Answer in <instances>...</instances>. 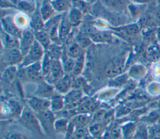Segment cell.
Returning a JSON list of instances; mask_svg holds the SVG:
<instances>
[{"mask_svg":"<svg viewBox=\"0 0 160 139\" xmlns=\"http://www.w3.org/2000/svg\"><path fill=\"white\" fill-rule=\"evenodd\" d=\"M19 122L24 128L29 131L34 139H44L45 134L36 115L27 105L24 106L19 117Z\"/></svg>","mask_w":160,"mask_h":139,"instance_id":"1","label":"cell"},{"mask_svg":"<svg viewBox=\"0 0 160 139\" xmlns=\"http://www.w3.org/2000/svg\"><path fill=\"white\" fill-rule=\"evenodd\" d=\"M36 115L45 135L54 138L56 134L54 130V123L56 119L55 113L49 109L36 113Z\"/></svg>","mask_w":160,"mask_h":139,"instance_id":"2","label":"cell"},{"mask_svg":"<svg viewBox=\"0 0 160 139\" xmlns=\"http://www.w3.org/2000/svg\"><path fill=\"white\" fill-rule=\"evenodd\" d=\"M87 34L92 42L109 43L112 41V35L108 29H100L93 25L86 27L82 32Z\"/></svg>","mask_w":160,"mask_h":139,"instance_id":"3","label":"cell"},{"mask_svg":"<svg viewBox=\"0 0 160 139\" xmlns=\"http://www.w3.org/2000/svg\"><path fill=\"white\" fill-rule=\"evenodd\" d=\"M45 54L44 48L35 40L28 52L23 57L20 67H26L36 62H41Z\"/></svg>","mask_w":160,"mask_h":139,"instance_id":"4","label":"cell"},{"mask_svg":"<svg viewBox=\"0 0 160 139\" xmlns=\"http://www.w3.org/2000/svg\"><path fill=\"white\" fill-rule=\"evenodd\" d=\"M62 14H60L53 16L45 22L44 27V29L49 35L52 42L59 44H61L62 42L59 37V28L62 18Z\"/></svg>","mask_w":160,"mask_h":139,"instance_id":"5","label":"cell"},{"mask_svg":"<svg viewBox=\"0 0 160 139\" xmlns=\"http://www.w3.org/2000/svg\"><path fill=\"white\" fill-rule=\"evenodd\" d=\"M23 57L19 49H4L1 52V61L5 65V67L20 65Z\"/></svg>","mask_w":160,"mask_h":139,"instance_id":"6","label":"cell"},{"mask_svg":"<svg viewBox=\"0 0 160 139\" xmlns=\"http://www.w3.org/2000/svg\"><path fill=\"white\" fill-rule=\"evenodd\" d=\"M65 107L64 109L72 110L77 108L83 100V93L80 89H72L64 95Z\"/></svg>","mask_w":160,"mask_h":139,"instance_id":"7","label":"cell"},{"mask_svg":"<svg viewBox=\"0 0 160 139\" xmlns=\"http://www.w3.org/2000/svg\"><path fill=\"white\" fill-rule=\"evenodd\" d=\"M22 68L24 70L23 75L29 81L38 83L44 80V77L42 72L41 62H36L26 67Z\"/></svg>","mask_w":160,"mask_h":139,"instance_id":"8","label":"cell"},{"mask_svg":"<svg viewBox=\"0 0 160 139\" xmlns=\"http://www.w3.org/2000/svg\"><path fill=\"white\" fill-rule=\"evenodd\" d=\"M19 49L20 50L22 55L24 56L28 52L35 41L34 31L30 27L22 30L19 38Z\"/></svg>","mask_w":160,"mask_h":139,"instance_id":"9","label":"cell"},{"mask_svg":"<svg viewBox=\"0 0 160 139\" xmlns=\"http://www.w3.org/2000/svg\"><path fill=\"white\" fill-rule=\"evenodd\" d=\"M26 103L36 113L50 109V99L43 98L33 95L28 97L26 100Z\"/></svg>","mask_w":160,"mask_h":139,"instance_id":"10","label":"cell"},{"mask_svg":"<svg viewBox=\"0 0 160 139\" xmlns=\"http://www.w3.org/2000/svg\"><path fill=\"white\" fill-rule=\"evenodd\" d=\"M65 75L60 60L52 59V64L50 71L44 80L51 85H54L58 80Z\"/></svg>","mask_w":160,"mask_h":139,"instance_id":"11","label":"cell"},{"mask_svg":"<svg viewBox=\"0 0 160 139\" xmlns=\"http://www.w3.org/2000/svg\"><path fill=\"white\" fill-rule=\"evenodd\" d=\"M125 65V60L122 57H116L111 60L107 65L105 73L106 76L114 78L121 74Z\"/></svg>","mask_w":160,"mask_h":139,"instance_id":"12","label":"cell"},{"mask_svg":"<svg viewBox=\"0 0 160 139\" xmlns=\"http://www.w3.org/2000/svg\"><path fill=\"white\" fill-rule=\"evenodd\" d=\"M55 89L53 85L50 84L45 80H43L37 83V88L34 92V96L50 99L54 95H55Z\"/></svg>","mask_w":160,"mask_h":139,"instance_id":"13","label":"cell"},{"mask_svg":"<svg viewBox=\"0 0 160 139\" xmlns=\"http://www.w3.org/2000/svg\"><path fill=\"white\" fill-rule=\"evenodd\" d=\"M73 77L71 74H65L53 85L56 92L61 95H65L69 92L72 89Z\"/></svg>","mask_w":160,"mask_h":139,"instance_id":"14","label":"cell"},{"mask_svg":"<svg viewBox=\"0 0 160 139\" xmlns=\"http://www.w3.org/2000/svg\"><path fill=\"white\" fill-rule=\"evenodd\" d=\"M1 24L3 31L6 33L19 38L22 30L20 29L15 24L14 17L7 15L2 17Z\"/></svg>","mask_w":160,"mask_h":139,"instance_id":"15","label":"cell"},{"mask_svg":"<svg viewBox=\"0 0 160 139\" xmlns=\"http://www.w3.org/2000/svg\"><path fill=\"white\" fill-rule=\"evenodd\" d=\"M101 4L109 11L122 14L128 7V0H101Z\"/></svg>","mask_w":160,"mask_h":139,"instance_id":"16","label":"cell"},{"mask_svg":"<svg viewBox=\"0 0 160 139\" xmlns=\"http://www.w3.org/2000/svg\"><path fill=\"white\" fill-rule=\"evenodd\" d=\"M72 26L69 21L68 12L62 13L59 28V37L61 42H64L70 35Z\"/></svg>","mask_w":160,"mask_h":139,"instance_id":"17","label":"cell"},{"mask_svg":"<svg viewBox=\"0 0 160 139\" xmlns=\"http://www.w3.org/2000/svg\"><path fill=\"white\" fill-rule=\"evenodd\" d=\"M12 2L16 9L26 14L31 15L37 9V3L34 0H15Z\"/></svg>","mask_w":160,"mask_h":139,"instance_id":"18","label":"cell"},{"mask_svg":"<svg viewBox=\"0 0 160 139\" xmlns=\"http://www.w3.org/2000/svg\"><path fill=\"white\" fill-rule=\"evenodd\" d=\"M98 103L92 99H86L81 102L79 105L75 108L76 113H91L98 107Z\"/></svg>","mask_w":160,"mask_h":139,"instance_id":"19","label":"cell"},{"mask_svg":"<svg viewBox=\"0 0 160 139\" xmlns=\"http://www.w3.org/2000/svg\"><path fill=\"white\" fill-rule=\"evenodd\" d=\"M39 9L44 22L54 16L56 12L49 0H43L39 5Z\"/></svg>","mask_w":160,"mask_h":139,"instance_id":"20","label":"cell"},{"mask_svg":"<svg viewBox=\"0 0 160 139\" xmlns=\"http://www.w3.org/2000/svg\"><path fill=\"white\" fill-rule=\"evenodd\" d=\"M44 24L45 22L42 18L39 9L37 8L30 16L29 27L34 31V32H35L43 29Z\"/></svg>","mask_w":160,"mask_h":139,"instance_id":"21","label":"cell"},{"mask_svg":"<svg viewBox=\"0 0 160 139\" xmlns=\"http://www.w3.org/2000/svg\"><path fill=\"white\" fill-rule=\"evenodd\" d=\"M64 50L66 54L74 59H77L84 54V50L76 42L75 40L69 42L66 44Z\"/></svg>","mask_w":160,"mask_h":139,"instance_id":"22","label":"cell"},{"mask_svg":"<svg viewBox=\"0 0 160 139\" xmlns=\"http://www.w3.org/2000/svg\"><path fill=\"white\" fill-rule=\"evenodd\" d=\"M64 97L60 93L54 95L50 98V110L54 113L59 112L64 109Z\"/></svg>","mask_w":160,"mask_h":139,"instance_id":"23","label":"cell"},{"mask_svg":"<svg viewBox=\"0 0 160 139\" xmlns=\"http://www.w3.org/2000/svg\"><path fill=\"white\" fill-rule=\"evenodd\" d=\"M91 113H78L71 118L70 123L74 127H85L91 120Z\"/></svg>","mask_w":160,"mask_h":139,"instance_id":"24","label":"cell"},{"mask_svg":"<svg viewBox=\"0 0 160 139\" xmlns=\"http://www.w3.org/2000/svg\"><path fill=\"white\" fill-rule=\"evenodd\" d=\"M69 21L72 27H77L79 26L83 18V12L80 9L72 7L68 12Z\"/></svg>","mask_w":160,"mask_h":139,"instance_id":"25","label":"cell"},{"mask_svg":"<svg viewBox=\"0 0 160 139\" xmlns=\"http://www.w3.org/2000/svg\"><path fill=\"white\" fill-rule=\"evenodd\" d=\"M35 40L44 48L46 50L52 44L51 39L48 33L43 29L34 32Z\"/></svg>","mask_w":160,"mask_h":139,"instance_id":"26","label":"cell"},{"mask_svg":"<svg viewBox=\"0 0 160 139\" xmlns=\"http://www.w3.org/2000/svg\"><path fill=\"white\" fill-rule=\"evenodd\" d=\"M18 74V69L16 65H11L4 67L1 75V80L4 84H11L14 80Z\"/></svg>","mask_w":160,"mask_h":139,"instance_id":"27","label":"cell"},{"mask_svg":"<svg viewBox=\"0 0 160 139\" xmlns=\"http://www.w3.org/2000/svg\"><path fill=\"white\" fill-rule=\"evenodd\" d=\"M51 2L56 12L61 14L68 12L72 7V0H53Z\"/></svg>","mask_w":160,"mask_h":139,"instance_id":"28","label":"cell"},{"mask_svg":"<svg viewBox=\"0 0 160 139\" xmlns=\"http://www.w3.org/2000/svg\"><path fill=\"white\" fill-rule=\"evenodd\" d=\"M64 47L61 44L52 42L49 48L46 50L48 55L54 60H60L63 54Z\"/></svg>","mask_w":160,"mask_h":139,"instance_id":"29","label":"cell"},{"mask_svg":"<svg viewBox=\"0 0 160 139\" xmlns=\"http://www.w3.org/2000/svg\"><path fill=\"white\" fill-rule=\"evenodd\" d=\"M2 42L4 49H19V38L11 36L6 33L4 31V35H2Z\"/></svg>","mask_w":160,"mask_h":139,"instance_id":"30","label":"cell"},{"mask_svg":"<svg viewBox=\"0 0 160 139\" xmlns=\"http://www.w3.org/2000/svg\"><path fill=\"white\" fill-rule=\"evenodd\" d=\"M60 60L65 74H71L74 67L75 59L69 57L64 49V52Z\"/></svg>","mask_w":160,"mask_h":139,"instance_id":"31","label":"cell"},{"mask_svg":"<svg viewBox=\"0 0 160 139\" xmlns=\"http://www.w3.org/2000/svg\"><path fill=\"white\" fill-rule=\"evenodd\" d=\"M3 139H34L31 135L29 136L18 130H9L5 132L2 136Z\"/></svg>","mask_w":160,"mask_h":139,"instance_id":"32","label":"cell"},{"mask_svg":"<svg viewBox=\"0 0 160 139\" xmlns=\"http://www.w3.org/2000/svg\"><path fill=\"white\" fill-rule=\"evenodd\" d=\"M69 122L64 117H59L56 119L54 123V130L56 133H66L68 130Z\"/></svg>","mask_w":160,"mask_h":139,"instance_id":"33","label":"cell"},{"mask_svg":"<svg viewBox=\"0 0 160 139\" xmlns=\"http://www.w3.org/2000/svg\"><path fill=\"white\" fill-rule=\"evenodd\" d=\"M85 62V55L83 54L79 57L75 59V64L74 69L71 72V75L74 77H78L82 73Z\"/></svg>","mask_w":160,"mask_h":139,"instance_id":"34","label":"cell"},{"mask_svg":"<svg viewBox=\"0 0 160 139\" xmlns=\"http://www.w3.org/2000/svg\"><path fill=\"white\" fill-rule=\"evenodd\" d=\"M14 21L16 26L21 30L27 29V27L29 26V19L26 14L23 13L17 14L14 16Z\"/></svg>","mask_w":160,"mask_h":139,"instance_id":"35","label":"cell"},{"mask_svg":"<svg viewBox=\"0 0 160 139\" xmlns=\"http://www.w3.org/2000/svg\"><path fill=\"white\" fill-rule=\"evenodd\" d=\"M75 41L84 50L88 47L92 42L90 37L82 32L76 36Z\"/></svg>","mask_w":160,"mask_h":139,"instance_id":"36","label":"cell"},{"mask_svg":"<svg viewBox=\"0 0 160 139\" xmlns=\"http://www.w3.org/2000/svg\"><path fill=\"white\" fill-rule=\"evenodd\" d=\"M41 63L42 72L44 77L45 78L49 74L52 64V59L48 55V54L46 52L42 60L41 61Z\"/></svg>","mask_w":160,"mask_h":139,"instance_id":"37","label":"cell"},{"mask_svg":"<svg viewBox=\"0 0 160 139\" xmlns=\"http://www.w3.org/2000/svg\"><path fill=\"white\" fill-rule=\"evenodd\" d=\"M126 74H121L117 77H115L113 79V80L111 82V84L112 86H118L119 85L122 84L126 82V80L127 79Z\"/></svg>","mask_w":160,"mask_h":139,"instance_id":"38","label":"cell"},{"mask_svg":"<svg viewBox=\"0 0 160 139\" xmlns=\"http://www.w3.org/2000/svg\"><path fill=\"white\" fill-rule=\"evenodd\" d=\"M1 6L2 8H8V7H15L14 4L11 0H1Z\"/></svg>","mask_w":160,"mask_h":139,"instance_id":"39","label":"cell"},{"mask_svg":"<svg viewBox=\"0 0 160 139\" xmlns=\"http://www.w3.org/2000/svg\"><path fill=\"white\" fill-rule=\"evenodd\" d=\"M132 2L135 4H144L145 3L149 2L151 1L152 0H131Z\"/></svg>","mask_w":160,"mask_h":139,"instance_id":"40","label":"cell"},{"mask_svg":"<svg viewBox=\"0 0 160 139\" xmlns=\"http://www.w3.org/2000/svg\"><path fill=\"white\" fill-rule=\"evenodd\" d=\"M36 2V3H37V4H41V2L43 1V0H34Z\"/></svg>","mask_w":160,"mask_h":139,"instance_id":"41","label":"cell"},{"mask_svg":"<svg viewBox=\"0 0 160 139\" xmlns=\"http://www.w3.org/2000/svg\"><path fill=\"white\" fill-rule=\"evenodd\" d=\"M157 18H158L160 20V11L157 12Z\"/></svg>","mask_w":160,"mask_h":139,"instance_id":"42","label":"cell"},{"mask_svg":"<svg viewBox=\"0 0 160 139\" xmlns=\"http://www.w3.org/2000/svg\"><path fill=\"white\" fill-rule=\"evenodd\" d=\"M49 1H53V0H49Z\"/></svg>","mask_w":160,"mask_h":139,"instance_id":"43","label":"cell"}]
</instances>
